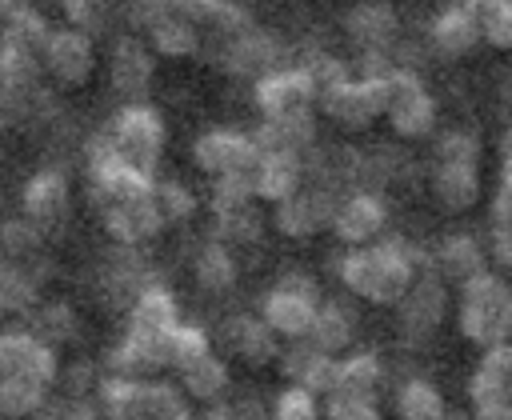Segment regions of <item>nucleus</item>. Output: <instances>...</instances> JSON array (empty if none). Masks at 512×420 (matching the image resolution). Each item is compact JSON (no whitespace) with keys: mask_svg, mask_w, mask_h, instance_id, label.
I'll return each mask as SVG.
<instances>
[{"mask_svg":"<svg viewBox=\"0 0 512 420\" xmlns=\"http://www.w3.org/2000/svg\"><path fill=\"white\" fill-rule=\"evenodd\" d=\"M420 264H424L420 248H412L400 236H388V240H372V244H352L340 256L336 276L352 296H360L368 304H396L404 296V288L412 284V276L420 272Z\"/></svg>","mask_w":512,"mask_h":420,"instance_id":"f257e3e1","label":"nucleus"},{"mask_svg":"<svg viewBox=\"0 0 512 420\" xmlns=\"http://www.w3.org/2000/svg\"><path fill=\"white\" fill-rule=\"evenodd\" d=\"M96 408L104 420H192L188 396L176 384L108 372L96 384Z\"/></svg>","mask_w":512,"mask_h":420,"instance_id":"f03ea898","label":"nucleus"},{"mask_svg":"<svg viewBox=\"0 0 512 420\" xmlns=\"http://www.w3.org/2000/svg\"><path fill=\"white\" fill-rule=\"evenodd\" d=\"M456 328L476 348L512 340V284L488 268L468 276L456 296Z\"/></svg>","mask_w":512,"mask_h":420,"instance_id":"7ed1b4c3","label":"nucleus"},{"mask_svg":"<svg viewBox=\"0 0 512 420\" xmlns=\"http://www.w3.org/2000/svg\"><path fill=\"white\" fill-rule=\"evenodd\" d=\"M100 140L108 144V152L140 172H152L164 156V144H168V128H164V116L144 104V100H128L124 108H116V116L104 124Z\"/></svg>","mask_w":512,"mask_h":420,"instance_id":"20e7f679","label":"nucleus"},{"mask_svg":"<svg viewBox=\"0 0 512 420\" xmlns=\"http://www.w3.org/2000/svg\"><path fill=\"white\" fill-rule=\"evenodd\" d=\"M384 120L396 136L416 140L436 128V96L424 88V80L412 68H392L384 76Z\"/></svg>","mask_w":512,"mask_h":420,"instance_id":"39448f33","label":"nucleus"},{"mask_svg":"<svg viewBox=\"0 0 512 420\" xmlns=\"http://www.w3.org/2000/svg\"><path fill=\"white\" fill-rule=\"evenodd\" d=\"M316 304H320L316 280L304 276V272H288V276H280V280L264 292V300H260V320H264L276 336L300 340V336L308 332L312 316H316Z\"/></svg>","mask_w":512,"mask_h":420,"instance_id":"423d86ee","label":"nucleus"},{"mask_svg":"<svg viewBox=\"0 0 512 420\" xmlns=\"http://www.w3.org/2000/svg\"><path fill=\"white\" fill-rule=\"evenodd\" d=\"M472 420H512V340L488 344L468 380Z\"/></svg>","mask_w":512,"mask_h":420,"instance_id":"0eeeda50","label":"nucleus"},{"mask_svg":"<svg viewBox=\"0 0 512 420\" xmlns=\"http://www.w3.org/2000/svg\"><path fill=\"white\" fill-rule=\"evenodd\" d=\"M384 76H344V80L328 84L316 96V112H324L328 120H336L340 128H352V132L368 128L372 120L384 116Z\"/></svg>","mask_w":512,"mask_h":420,"instance_id":"6e6552de","label":"nucleus"},{"mask_svg":"<svg viewBox=\"0 0 512 420\" xmlns=\"http://www.w3.org/2000/svg\"><path fill=\"white\" fill-rule=\"evenodd\" d=\"M396 312H400V332L408 340H428L448 312V280L424 260L412 284L404 288V296L396 300Z\"/></svg>","mask_w":512,"mask_h":420,"instance_id":"1a4fd4ad","label":"nucleus"},{"mask_svg":"<svg viewBox=\"0 0 512 420\" xmlns=\"http://www.w3.org/2000/svg\"><path fill=\"white\" fill-rule=\"evenodd\" d=\"M96 212H100L104 232H108L120 248L148 244L152 236L164 232V220H160L156 200H152V188H148V192H132V196L104 200V204H96Z\"/></svg>","mask_w":512,"mask_h":420,"instance_id":"9d476101","label":"nucleus"},{"mask_svg":"<svg viewBox=\"0 0 512 420\" xmlns=\"http://www.w3.org/2000/svg\"><path fill=\"white\" fill-rule=\"evenodd\" d=\"M60 372V356L48 340H40L32 328H16V332H0V376H16V380H32L52 388Z\"/></svg>","mask_w":512,"mask_h":420,"instance_id":"9b49d317","label":"nucleus"},{"mask_svg":"<svg viewBox=\"0 0 512 420\" xmlns=\"http://www.w3.org/2000/svg\"><path fill=\"white\" fill-rule=\"evenodd\" d=\"M336 196L332 188L324 184H300L292 196H284L280 204H272V224L276 232L292 236V240H308L316 236L320 228H328V216L336 208Z\"/></svg>","mask_w":512,"mask_h":420,"instance_id":"f8f14e48","label":"nucleus"},{"mask_svg":"<svg viewBox=\"0 0 512 420\" xmlns=\"http://www.w3.org/2000/svg\"><path fill=\"white\" fill-rule=\"evenodd\" d=\"M388 224V204L372 188H352L336 196V208L328 216V228L352 248V244H372Z\"/></svg>","mask_w":512,"mask_h":420,"instance_id":"ddd939ff","label":"nucleus"},{"mask_svg":"<svg viewBox=\"0 0 512 420\" xmlns=\"http://www.w3.org/2000/svg\"><path fill=\"white\" fill-rule=\"evenodd\" d=\"M256 136L240 132V128H208L196 136L192 144V160L200 172H208L212 180L216 176H232V172H252V160H256Z\"/></svg>","mask_w":512,"mask_h":420,"instance_id":"4468645a","label":"nucleus"},{"mask_svg":"<svg viewBox=\"0 0 512 420\" xmlns=\"http://www.w3.org/2000/svg\"><path fill=\"white\" fill-rule=\"evenodd\" d=\"M68 204H72V188L60 168H40L20 188V216L36 224L44 236L68 220Z\"/></svg>","mask_w":512,"mask_h":420,"instance_id":"2eb2a0df","label":"nucleus"},{"mask_svg":"<svg viewBox=\"0 0 512 420\" xmlns=\"http://www.w3.org/2000/svg\"><path fill=\"white\" fill-rule=\"evenodd\" d=\"M40 64L60 80V84H84L96 68V44L88 32L80 28H48V40H44V56Z\"/></svg>","mask_w":512,"mask_h":420,"instance_id":"dca6fc26","label":"nucleus"},{"mask_svg":"<svg viewBox=\"0 0 512 420\" xmlns=\"http://www.w3.org/2000/svg\"><path fill=\"white\" fill-rule=\"evenodd\" d=\"M300 184H304V160H300L296 148H260L256 152V160H252V196L260 204H280Z\"/></svg>","mask_w":512,"mask_h":420,"instance_id":"f3484780","label":"nucleus"},{"mask_svg":"<svg viewBox=\"0 0 512 420\" xmlns=\"http://www.w3.org/2000/svg\"><path fill=\"white\" fill-rule=\"evenodd\" d=\"M344 32H348V40H352L356 48H364V52H388L392 40H396V32H400V20H396V8H392V4H384V0H364V4H356V8L348 12Z\"/></svg>","mask_w":512,"mask_h":420,"instance_id":"a211bd4d","label":"nucleus"},{"mask_svg":"<svg viewBox=\"0 0 512 420\" xmlns=\"http://www.w3.org/2000/svg\"><path fill=\"white\" fill-rule=\"evenodd\" d=\"M280 368H284L288 384H300V388L324 396V392L332 388L336 356H332V352H320L316 344H308V340L300 336V340H288V348L280 352Z\"/></svg>","mask_w":512,"mask_h":420,"instance_id":"6ab92c4d","label":"nucleus"},{"mask_svg":"<svg viewBox=\"0 0 512 420\" xmlns=\"http://www.w3.org/2000/svg\"><path fill=\"white\" fill-rule=\"evenodd\" d=\"M152 72H156L152 52H148V48H144L136 36L116 40L112 60H108V80H112V88H116L120 96L140 100V96L148 92V84H152Z\"/></svg>","mask_w":512,"mask_h":420,"instance_id":"aec40b11","label":"nucleus"},{"mask_svg":"<svg viewBox=\"0 0 512 420\" xmlns=\"http://www.w3.org/2000/svg\"><path fill=\"white\" fill-rule=\"evenodd\" d=\"M432 192L448 212H464L480 200V160H436Z\"/></svg>","mask_w":512,"mask_h":420,"instance_id":"412c9836","label":"nucleus"},{"mask_svg":"<svg viewBox=\"0 0 512 420\" xmlns=\"http://www.w3.org/2000/svg\"><path fill=\"white\" fill-rule=\"evenodd\" d=\"M180 300L168 284L160 280H144V288L132 296L128 304V320L124 324H136V328H148V332H172L180 324Z\"/></svg>","mask_w":512,"mask_h":420,"instance_id":"4be33fe9","label":"nucleus"},{"mask_svg":"<svg viewBox=\"0 0 512 420\" xmlns=\"http://www.w3.org/2000/svg\"><path fill=\"white\" fill-rule=\"evenodd\" d=\"M44 260H16L0 252V308L4 312H28L40 300Z\"/></svg>","mask_w":512,"mask_h":420,"instance_id":"5701e85b","label":"nucleus"},{"mask_svg":"<svg viewBox=\"0 0 512 420\" xmlns=\"http://www.w3.org/2000/svg\"><path fill=\"white\" fill-rule=\"evenodd\" d=\"M304 340H308V344H316L320 352L340 356V352L356 340V312H352L348 304H340V300H324V296H320L316 316H312V324H308Z\"/></svg>","mask_w":512,"mask_h":420,"instance_id":"b1692460","label":"nucleus"},{"mask_svg":"<svg viewBox=\"0 0 512 420\" xmlns=\"http://www.w3.org/2000/svg\"><path fill=\"white\" fill-rule=\"evenodd\" d=\"M220 336H224L228 352H236V356L248 360V364H268L272 356H280L276 332L260 320V312H256V316H228L224 328H220Z\"/></svg>","mask_w":512,"mask_h":420,"instance_id":"393cba45","label":"nucleus"},{"mask_svg":"<svg viewBox=\"0 0 512 420\" xmlns=\"http://www.w3.org/2000/svg\"><path fill=\"white\" fill-rule=\"evenodd\" d=\"M428 40H432V48H436L440 56H464V52H472V48L480 44V28H476L472 12L456 0V4H448V8L432 20Z\"/></svg>","mask_w":512,"mask_h":420,"instance_id":"a878e982","label":"nucleus"},{"mask_svg":"<svg viewBox=\"0 0 512 420\" xmlns=\"http://www.w3.org/2000/svg\"><path fill=\"white\" fill-rule=\"evenodd\" d=\"M176 376H180V392H184L188 400H204V404H216V400L228 392V384H232L224 356L212 352V348H208L204 356H196L192 364H184Z\"/></svg>","mask_w":512,"mask_h":420,"instance_id":"bb28decb","label":"nucleus"},{"mask_svg":"<svg viewBox=\"0 0 512 420\" xmlns=\"http://www.w3.org/2000/svg\"><path fill=\"white\" fill-rule=\"evenodd\" d=\"M192 276H196V284L204 288V292H232L236 288V280H240V264H236V256H232V244H224V240H208V244H200V252H196V260H192Z\"/></svg>","mask_w":512,"mask_h":420,"instance_id":"cd10ccee","label":"nucleus"},{"mask_svg":"<svg viewBox=\"0 0 512 420\" xmlns=\"http://www.w3.org/2000/svg\"><path fill=\"white\" fill-rule=\"evenodd\" d=\"M432 260H436V272H440L444 280H456V284H464L468 276L484 272V248H480V240H476L472 232H452V236H444Z\"/></svg>","mask_w":512,"mask_h":420,"instance_id":"c85d7f7f","label":"nucleus"},{"mask_svg":"<svg viewBox=\"0 0 512 420\" xmlns=\"http://www.w3.org/2000/svg\"><path fill=\"white\" fill-rule=\"evenodd\" d=\"M44 40H48V20L36 8H12L4 16V32H0V48L24 52V56H44Z\"/></svg>","mask_w":512,"mask_h":420,"instance_id":"c756f323","label":"nucleus"},{"mask_svg":"<svg viewBox=\"0 0 512 420\" xmlns=\"http://www.w3.org/2000/svg\"><path fill=\"white\" fill-rule=\"evenodd\" d=\"M260 200H236V204H212L216 216V240L224 244H252L264 232V216L256 212Z\"/></svg>","mask_w":512,"mask_h":420,"instance_id":"7c9ffc66","label":"nucleus"},{"mask_svg":"<svg viewBox=\"0 0 512 420\" xmlns=\"http://www.w3.org/2000/svg\"><path fill=\"white\" fill-rule=\"evenodd\" d=\"M384 384V364L376 352H352V356H336V372H332V388L344 392H368L376 396V388ZM328 388V392H332Z\"/></svg>","mask_w":512,"mask_h":420,"instance_id":"2f4dec72","label":"nucleus"},{"mask_svg":"<svg viewBox=\"0 0 512 420\" xmlns=\"http://www.w3.org/2000/svg\"><path fill=\"white\" fill-rule=\"evenodd\" d=\"M396 412H400V420H444L448 404H444V396H440V388L432 380L412 376L396 392Z\"/></svg>","mask_w":512,"mask_h":420,"instance_id":"473e14b6","label":"nucleus"},{"mask_svg":"<svg viewBox=\"0 0 512 420\" xmlns=\"http://www.w3.org/2000/svg\"><path fill=\"white\" fill-rule=\"evenodd\" d=\"M148 40L160 56H192L200 48V28L192 20H184L180 12H172V16H160L148 24Z\"/></svg>","mask_w":512,"mask_h":420,"instance_id":"72a5a7b5","label":"nucleus"},{"mask_svg":"<svg viewBox=\"0 0 512 420\" xmlns=\"http://www.w3.org/2000/svg\"><path fill=\"white\" fill-rule=\"evenodd\" d=\"M476 28H480V40L496 44V48H512V0H460Z\"/></svg>","mask_w":512,"mask_h":420,"instance_id":"f704fd0d","label":"nucleus"},{"mask_svg":"<svg viewBox=\"0 0 512 420\" xmlns=\"http://www.w3.org/2000/svg\"><path fill=\"white\" fill-rule=\"evenodd\" d=\"M48 400V388L44 384H32V380H16V376H0V416L8 420H24V416H36Z\"/></svg>","mask_w":512,"mask_h":420,"instance_id":"c9c22d12","label":"nucleus"},{"mask_svg":"<svg viewBox=\"0 0 512 420\" xmlns=\"http://www.w3.org/2000/svg\"><path fill=\"white\" fill-rule=\"evenodd\" d=\"M152 200H156V212L168 224H184L196 216V192L184 184V180H152Z\"/></svg>","mask_w":512,"mask_h":420,"instance_id":"e433bc0d","label":"nucleus"},{"mask_svg":"<svg viewBox=\"0 0 512 420\" xmlns=\"http://www.w3.org/2000/svg\"><path fill=\"white\" fill-rule=\"evenodd\" d=\"M212 348V340H208V332L200 328V324H188V320H180L172 332H168V340H164V368H184V364H192L196 356H204Z\"/></svg>","mask_w":512,"mask_h":420,"instance_id":"4c0bfd02","label":"nucleus"},{"mask_svg":"<svg viewBox=\"0 0 512 420\" xmlns=\"http://www.w3.org/2000/svg\"><path fill=\"white\" fill-rule=\"evenodd\" d=\"M320 412L324 420H380V404L376 396L368 392H344V388H332L320 396Z\"/></svg>","mask_w":512,"mask_h":420,"instance_id":"58836bf2","label":"nucleus"},{"mask_svg":"<svg viewBox=\"0 0 512 420\" xmlns=\"http://www.w3.org/2000/svg\"><path fill=\"white\" fill-rule=\"evenodd\" d=\"M76 328H80V320H76V312H72L68 304H60V300H52V304H44V308L36 312V320H32V332H36L40 340H48L52 348H60V344H68V340H76Z\"/></svg>","mask_w":512,"mask_h":420,"instance_id":"ea45409f","label":"nucleus"},{"mask_svg":"<svg viewBox=\"0 0 512 420\" xmlns=\"http://www.w3.org/2000/svg\"><path fill=\"white\" fill-rule=\"evenodd\" d=\"M268 420H324V412H320V396L308 392V388H300V384H288V388L272 400Z\"/></svg>","mask_w":512,"mask_h":420,"instance_id":"a19ab883","label":"nucleus"},{"mask_svg":"<svg viewBox=\"0 0 512 420\" xmlns=\"http://www.w3.org/2000/svg\"><path fill=\"white\" fill-rule=\"evenodd\" d=\"M120 4H124V0H64V16H68L72 28L96 32V28L108 24V16H112Z\"/></svg>","mask_w":512,"mask_h":420,"instance_id":"79ce46f5","label":"nucleus"},{"mask_svg":"<svg viewBox=\"0 0 512 420\" xmlns=\"http://www.w3.org/2000/svg\"><path fill=\"white\" fill-rule=\"evenodd\" d=\"M480 136L472 128H448L436 140V160H480Z\"/></svg>","mask_w":512,"mask_h":420,"instance_id":"37998d69","label":"nucleus"},{"mask_svg":"<svg viewBox=\"0 0 512 420\" xmlns=\"http://www.w3.org/2000/svg\"><path fill=\"white\" fill-rule=\"evenodd\" d=\"M36 420H104V416H100V408H64V412H48Z\"/></svg>","mask_w":512,"mask_h":420,"instance_id":"c03bdc74","label":"nucleus"},{"mask_svg":"<svg viewBox=\"0 0 512 420\" xmlns=\"http://www.w3.org/2000/svg\"><path fill=\"white\" fill-rule=\"evenodd\" d=\"M12 8H16V0H0V16H8Z\"/></svg>","mask_w":512,"mask_h":420,"instance_id":"a18cd8bd","label":"nucleus"},{"mask_svg":"<svg viewBox=\"0 0 512 420\" xmlns=\"http://www.w3.org/2000/svg\"><path fill=\"white\" fill-rule=\"evenodd\" d=\"M0 332H4V308H0Z\"/></svg>","mask_w":512,"mask_h":420,"instance_id":"49530a36","label":"nucleus"},{"mask_svg":"<svg viewBox=\"0 0 512 420\" xmlns=\"http://www.w3.org/2000/svg\"><path fill=\"white\" fill-rule=\"evenodd\" d=\"M504 144H512V132H508V136H504Z\"/></svg>","mask_w":512,"mask_h":420,"instance_id":"de8ad7c7","label":"nucleus"},{"mask_svg":"<svg viewBox=\"0 0 512 420\" xmlns=\"http://www.w3.org/2000/svg\"><path fill=\"white\" fill-rule=\"evenodd\" d=\"M0 136H4V116H0Z\"/></svg>","mask_w":512,"mask_h":420,"instance_id":"09e8293b","label":"nucleus"}]
</instances>
